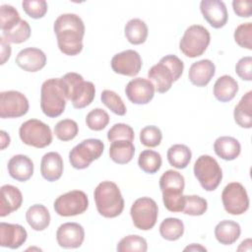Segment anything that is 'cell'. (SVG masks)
Segmentation results:
<instances>
[{
  "mask_svg": "<svg viewBox=\"0 0 252 252\" xmlns=\"http://www.w3.org/2000/svg\"><path fill=\"white\" fill-rule=\"evenodd\" d=\"M59 50L65 55L75 56L83 50L85 24L76 14L66 13L58 16L53 25Z\"/></svg>",
  "mask_w": 252,
  "mask_h": 252,
  "instance_id": "1",
  "label": "cell"
},
{
  "mask_svg": "<svg viewBox=\"0 0 252 252\" xmlns=\"http://www.w3.org/2000/svg\"><path fill=\"white\" fill-rule=\"evenodd\" d=\"M184 70L183 61L173 54L163 56L159 62L148 71L149 81L153 84L155 91L159 94L168 92L174 82L182 75Z\"/></svg>",
  "mask_w": 252,
  "mask_h": 252,
  "instance_id": "2",
  "label": "cell"
},
{
  "mask_svg": "<svg viewBox=\"0 0 252 252\" xmlns=\"http://www.w3.org/2000/svg\"><path fill=\"white\" fill-rule=\"evenodd\" d=\"M94 198L98 214L104 218H116L124 210V199L120 189L112 181L100 182L94 189Z\"/></svg>",
  "mask_w": 252,
  "mask_h": 252,
  "instance_id": "3",
  "label": "cell"
},
{
  "mask_svg": "<svg viewBox=\"0 0 252 252\" xmlns=\"http://www.w3.org/2000/svg\"><path fill=\"white\" fill-rule=\"evenodd\" d=\"M68 100H71L74 108L82 109L90 105L95 96L94 83L84 81L82 75L69 72L60 78Z\"/></svg>",
  "mask_w": 252,
  "mask_h": 252,
  "instance_id": "4",
  "label": "cell"
},
{
  "mask_svg": "<svg viewBox=\"0 0 252 252\" xmlns=\"http://www.w3.org/2000/svg\"><path fill=\"white\" fill-rule=\"evenodd\" d=\"M185 179L176 170L168 169L159 178V188L162 193V202L166 210L180 213L184 207Z\"/></svg>",
  "mask_w": 252,
  "mask_h": 252,
  "instance_id": "5",
  "label": "cell"
},
{
  "mask_svg": "<svg viewBox=\"0 0 252 252\" xmlns=\"http://www.w3.org/2000/svg\"><path fill=\"white\" fill-rule=\"evenodd\" d=\"M67 96L60 78L44 81L40 88V108L44 115L50 118L60 116L66 106Z\"/></svg>",
  "mask_w": 252,
  "mask_h": 252,
  "instance_id": "6",
  "label": "cell"
},
{
  "mask_svg": "<svg viewBox=\"0 0 252 252\" xmlns=\"http://www.w3.org/2000/svg\"><path fill=\"white\" fill-rule=\"evenodd\" d=\"M211 42L209 31L201 25H192L186 29L179 41L180 51L189 58L201 56Z\"/></svg>",
  "mask_w": 252,
  "mask_h": 252,
  "instance_id": "7",
  "label": "cell"
},
{
  "mask_svg": "<svg viewBox=\"0 0 252 252\" xmlns=\"http://www.w3.org/2000/svg\"><path fill=\"white\" fill-rule=\"evenodd\" d=\"M194 175L206 191H214L222 179V170L216 158L209 155L200 156L194 163Z\"/></svg>",
  "mask_w": 252,
  "mask_h": 252,
  "instance_id": "8",
  "label": "cell"
},
{
  "mask_svg": "<svg viewBox=\"0 0 252 252\" xmlns=\"http://www.w3.org/2000/svg\"><path fill=\"white\" fill-rule=\"evenodd\" d=\"M104 150V144L99 139H86L76 145L69 153V161L76 169H85L98 159Z\"/></svg>",
  "mask_w": 252,
  "mask_h": 252,
  "instance_id": "9",
  "label": "cell"
},
{
  "mask_svg": "<svg viewBox=\"0 0 252 252\" xmlns=\"http://www.w3.org/2000/svg\"><path fill=\"white\" fill-rule=\"evenodd\" d=\"M19 136L25 145L37 149L49 146L53 139L50 127L38 119H29L24 122L20 126Z\"/></svg>",
  "mask_w": 252,
  "mask_h": 252,
  "instance_id": "10",
  "label": "cell"
},
{
  "mask_svg": "<svg viewBox=\"0 0 252 252\" xmlns=\"http://www.w3.org/2000/svg\"><path fill=\"white\" fill-rule=\"evenodd\" d=\"M133 224L141 230H150L158 217V208L156 201L150 197H141L134 201L130 209Z\"/></svg>",
  "mask_w": 252,
  "mask_h": 252,
  "instance_id": "11",
  "label": "cell"
},
{
  "mask_svg": "<svg viewBox=\"0 0 252 252\" xmlns=\"http://www.w3.org/2000/svg\"><path fill=\"white\" fill-rule=\"evenodd\" d=\"M53 208L55 213L61 217H74L88 210L89 199L84 191L72 190L57 197Z\"/></svg>",
  "mask_w": 252,
  "mask_h": 252,
  "instance_id": "12",
  "label": "cell"
},
{
  "mask_svg": "<svg viewBox=\"0 0 252 252\" xmlns=\"http://www.w3.org/2000/svg\"><path fill=\"white\" fill-rule=\"evenodd\" d=\"M221 202L226 213L239 216L249 209V197L245 187L239 182H230L222 190Z\"/></svg>",
  "mask_w": 252,
  "mask_h": 252,
  "instance_id": "13",
  "label": "cell"
},
{
  "mask_svg": "<svg viewBox=\"0 0 252 252\" xmlns=\"http://www.w3.org/2000/svg\"><path fill=\"white\" fill-rule=\"evenodd\" d=\"M30 108L27 96L18 91L0 93V117L18 118L28 113Z\"/></svg>",
  "mask_w": 252,
  "mask_h": 252,
  "instance_id": "14",
  "label": "cell"
},
{
  "mask_svg": "<svg viewBox=\"0 0 252 252\" xmlns=\"http://www.w3.org/2000/svg\"><path fill=\"white\" fill-rule=\"evenodd\" d=\"M110 65L116 74L135 77L141 71L142 58L137 51L133 49H127L116 53L112 57Z\"/></svg>",
  "mask_w": 252,
  "mask_h": 252,
  "instance_id": "15",
  "label": "cell"
},
{
  "mask_svg": "<svg viewBox=\"0 0 252 252\" xmlns=\"http://www.w3.org/2000/svg\"><path fill=\"white\" fill-rule=\"evenodd\" d=\"M85 239V229L78 222L62 223L56 231V240L65 249L79 248Z\"/></svg>",
  "mask_w": 252,
  "mask_h": 252,
  "instance_id": "16",
  "label": "cell"
},
{
  "mask_svg": "<svg viewBox=\"0 0 252 252\" xmlns=\"http://www.w3.org/2000/svg\"><path fill=\"white\" fill-rule=\"evenodd\" d=\"M125 94L132 103L147 104L154 98L155 88L148 79L138 77L126 85Z\"/></svg>",
  "mask_w": 252,
  "mask_h": 252,
  "instance_id": "17",
  "label": "cell"
},
{
  "mask_svg": "<svg viewBox=\"0 0 252 252\" xmlns=\"http://www.w3.org/2000/svg\"><path fill=\"white\" fill-rule=\"evenodd\" d=\"M200 10L204 19L214 29H220L225 26L228 13L225 4L220 0H203L200 3Z\"/></svg>",
  "mask_w": 252,
  "mask_h": 252,
  "instance_id": "18",
  "label": "cell"
},
{
  "mask_svg": "<svg viewBox=\"0 0 252 252\" xmlns=\"http://www.w3.org/2000/svg\"><path fill=\"white\" fill-rule=\"evenodd\" d=\"M28 238V232L24 226L18 223L0 222V245L10 249H18Z\"/></svg>",
  "mask_w": 252,
  "mask_h": 252,
  "instance_id": "19",
  "label": "cell"
},
{
  "mask_svg": "<svg viewBox=\"0 0 252 252\" xmlns=\"http://www.w3.org/2000/svg\"><path fill=\"white\" fill-rule=\"evenodd\" d=\"M15 61L16 64L24 71L37 72L45 66L46 55L39 48L27 47L18 53Z\"/></svg>",
  "mask_w": 252,
  "mask_h": 252,
  "instance_id": "20",
  "label": "cell"
},
{
  "mask_svg": "<svg viewBox=\"0 0 252 252\" xmlns=\"http://www.w3.org/2000/svg\"><path fill=\"white\" fill-rule=\"evenodd\" d=\"M23 204L22 192L16 186L5 184L0 189V217L4 218L19 210Z\"/></svg>",
  "mask_w": 252,
  "mask_h": 252,
  "instance_id": "21",
  "label": "cell"
},
{
  "mask_svg": "<svg viewBox=\"0 0 252 252\" xmlns=\"http://www.w3.org/2000/svg\"><path fill=\"white\" fill-rule=\"evenodd\" d=\"M216 73V66L210 59H202L193 63L188 72L189 81L196 87H206Z\"/></svg>",
  "mask_w": 252,
  "mask_h": 252,
  "instance_id": "22",
  "label": "cell"
},
{
  "mask_svg": "<svg viewBox=\"0 0 252 252\" xmlns=\"http://www.w3.org/2000/svg\"><path fill=\"white\" fill-rule=\"evenodd\" d=\"M10 176L20 182L28 181L33 174V162L26 155L13 156L7 164Z\"/></svg>",
  "mask_w": 252,
  "mask_h": 252,
  "instance_id": "23",
  "label": "cell"
},
{
  "mask_svg": "<svg viewBox=\"0 0 252 252\" xmlns=\"http://www.w3.org/2000/svg\"><path fill=\"white\" fill-rule=\"evenodd\" d=\"M64 163L62 157L56 152H49L41 158L40 173L42 177L49 181L54 182L61 178L63 174Z\"/></svg>",
  "mask_w": 252,
  "mask_h": 252,
  "instance_id": "24",
  "label": "cell"
},
{
  "mask_svg": "<svg viewBox=\"0 0 252 252\" xmlns=\"http://www.w3.org/2000/svg\"><path fill=\"white\" fill-rule=\"evenodd\" d=\"M216 155L224 160H233L241 153V146L237 139L230 136H220L214 143Z\"/></svg>",
  "mask_w": 252,
  "mask_h": 252,
  "instance_id": "25",
  "label": "cell"
},
{
  "mask_svg": "<svg viewBox=\"0 0 252 252\" xmlns=\"http://www.w3.org/2000/svg\"><path fill=\"white\" fill-rule=\"evenodd\" d=\"M213 93L219 101H230L238 93V83L229 75L220 76L214 85Z\"/></svg>",
  "mask_w": 252,
  "mask_h": 252,
  "instance_id": "26",
  "label": "cell"
},
{
  "mask_svg": "<svg viewBox=\"0 0 252 252\" xmlns=\"http://www.w3.org/2000/svg\"><path fill=\"white\" fill-rule=\"evenodd\" d=\"M241 234V227L238 222L223 220L220 221L215 227L216 239L223 245H231L239 238Z\"/></svg>",
  "mask_w": 252,
  "mask_h": 252,
  "instance_id": "27",
  "label": "cell"
},
{
  "mask_svg": "<svg viewBox=\"0 0 252 252\" xmlns=\"http://www.w3.org/2000/svg\"><path fill=\"white\" fill-rule=\"evenodd\" d=\"M26 220L33 230L42 231L47 228L50 223V214L45 206L34 204L27 210Z\"/></svg>",
  "mask_w": 252,
  "mask_h": 252,
  "instance_id": "28",
  "label": "cell"
},
{
  "mask_svg": "<svg viewBox=\"0 0 252 252\" xmlns=\"http://www.w3.org/2000/svg\"><path fill=\"white\" fill-rule=\"evenodd\" d=\"M235 123L241 128L252 127V92H247L235 105L233 111Z\"/></svg>",
  "mask_w": 252,
  "mask_h": 252,
  "instance_id": "29",
  "label": "cell"
},
{
  "mask_svg": "<svg viewBox=\"0 0 252 252\" xmlns=\"http://www.w3.org/2000/svg\"><path fill=\"white\" fill-rule=\"evenodd\" d=\"M135 155V147L127 140H116L109 147V158L118 164H126L132 160Z\"/></svg>",
  "mask_w": 252,
  "mask_h": 252,
  "instance_id": "30",
  "label": "cell"
},
{
  "mask_svg": "<svg viewBox=\"0 0 252 252\" xmlns=\"http://www.w3.org/2000/svg\"><path fill=\"white\" fill-rule=\"evenodd\" d=\"M148 27L141 19H131L124 28L125 37L131 44L138 45L144 43L148 37Z\"/></svg>",
  "mask_w": 252,
  "mask_h": 252,
  "instance_id": "31",
  "label": "cell"
},
{
  "mask_svg": "<svg viewBox=\"0 0 252 252\" xmlns=\"http://www.w3.org/2000/svg\"><path fill=\"white\" fill-rule=\"evenodd\" d=\"M166 157L171 166L177 169H184L191 160L192 152L186 145L175 144L167 150Z\"/></svg>",
  "mask_w": 252,
  "mask_h": 252,
  "instance_id": "32",
  "label": "cell"
},
{
  "mask_svg": "<svg viewBox=\"0 0 252 252\" xmlns=\"http://www.w3.org/2000/svg\"><path fill=\"white\" fill-rule=\"evenodd\" d=\"M159 233L165 240H178L184 233V223L177 218H166L159 224Z\"/></svg>",
  "mask_w": 252,
  "mask_h": 252,
  "instance_id": "33",
  "label": "cell"
},
{
  "mask_svg": "<svg viewBox=\"0 0 252 252\" xmlns=\"http://www.w3.org/2000/svg\"><path fill=\"white\" fill-rule=\"evenodd\" d=\"M162 159L159 153L153 150H145L140 153L138 158L139 167L146 173L154 174L161 167Z\"/></svg>",
  "mask_w": 252,
  "mask_h": 252,
  "instance_id": "34",
  "label": "cell"
},
{
  "mask_svg": "<svg viewBox=\"0 0 252 252\" xmlns=\"http://www.w3.org/2000/svg\"><path fill=\"white\" fill-rule=\"evenodd\" d=\"M116 250L118 252H146L148 250V243L144 237L130 234L118 242Z\"/></svg>",
  "mask_w": 252,
  "mask_h": 252,
  "instance_id": "35",
  "label": "cell"
},
{
  "mask_svg": "<svg viewBox=\"0 0 252 252\" xmlns=\"http://www.w3.org/2000/svg\"><path fill=\"white\" fill-rule=\"evenodd\" d=\"M208 209L206 199L198 195H184V207L182 213L185 215L197 217L202 216Z\"/></svg>",
  "mask_w": 252,
  "mask_h": 252,
  "instance_id": "36",
  "label": "cell"
},
{
  "mask_svg": "<svg viewBox=\"0 0 252 252\" xmlns=\"http://www.w3.org/2000/svg\"><path fill=\"white\" fill-rule=\"evenodd\" d=\"M79 133V126L73 119H63L54 126V134L60 141L67 142L73 140Z\"/></svg>",
  "mask_w": 252,
  "mask_h": 252,
  "instance_id": "37",
  "label": "cell"
},
{
  "mask_svg": "<svg viewBox=\"0 0 252 252\" xmlns=\"http://www.w3.org/2000/svg\"><path fill=\"white\" fill-rule=\"evenodd\" d=\"M20 22V14L16 8L8 4L0 6V29L2 32L14 29Z\"/></svg>",
  "mask_w": 252,
  "mask_h": 252,
  "instance_id": "38",
  "label": "cell"
},
{
  "mask_svg": "<svg viewBox=\"0 0 252 252\" xmlns=\"http://www.w3.org/2000/svg\"><path fill=\"white\" fill-rule=\"evenodd\" d=\"M2 36L9 43L18 44L25 42L31 36V27L27 21L21 20V22L14 29L8 32H3Z\"/></svg>",
  "mask_w": 252,
  "mask_h": 252,
  "instance_id": "39",
  "label": "cell"
},
{
  "mask_svg": "<svg viewBox=\"0 0 252 252\" xmlns=\"http://www.w3.org/2000/svg\"><path fill=\"white\" fill-rule=\"evenodd\" d=\"M101 102L110 109L114 114L123 116L127 112V108L122 98L113 91L104 90L100 94Z\"/></svg>",
  "mask_w": 252,
  "mask_h": 252,
  "instance_id": "40",
  "label": "cell"
},
{
  "mask_svg": "<svg viewBox=\"0 0 252 252\" xmlns=\"http://www.w3.org/2000/svg\"><path fill=\"white\" fill-rule=\"evenodd\" d=\"M109 123V115L102 108H94L86 116V124L93 131H100Z\"/></svg>",
  "mask_w": 252,
  "mask_h": 252,
  "instance_id": "41",
  "label": "cell"
},
{
  "mask_svg": "<svg viewBox=\"0 0 252 252\" xmlns=\"http://www.w3.org/2000/svg\"><path fill=\"white\" fill-rule=\"evenodd\" d=\"M162 140V133L160 129L155 125L144 127L140 132V142L148 148L158 147Z\"/></svg>",
  "mask_w": 252,
  "mask_h": 252,
  "instance_id": "42",
  "label": "cell"
},
{
  "mask_svg": "<svg viewBox=\"0 0 252 252\" xmlns=\"http://www.w3.org/2000/svg\"><path fill=\"white\" fill-rule=\"evenodd\" d=\"M235 42L243 48L252 49V23H244L239 25L233 33Z\"/></svg>",
  "mask_w": 252,
  "mask_h": 252,
  "instance_id": "43",
  "label": "cell"
},
{
  "mask_svg": "<svg viewBox=\"0 0 252 252\" xmlns=\"http://www.w3.org/2000/svg\"><path fill=\"white\" fill-rule=\"evenodd\" d=\"M25 13L32 19H41L47 13V3L44 0H25L22 2Z\"/></svg>",
  "mask_w": 252,
  "mask_h": 252,
  "instance_id": "44",
  "label": "cell"
},
{
  "mask_svg": "<svg viewBox=\"0 0 252 252\" xmlns=\"http://www.w3.org/2000/svg\"><path fill=\"white\" fill-rule=\"evenodd\" d=\"M134 137V130L131 126L125 123H116L107 132V140L109 142L116 140H127L133 142Z\"/></svg>",
  "mask_w": 252,
  "mask_h": 252,
  "instance_id": "45",
  "label": "cell"
},
{
  "mask_svg": "<svg viewBox=\"0 0 252 252\" xmlns=\"http://www.w3.org/2000/svg\"><path fill=\"white\" fill-rule=\"evenodd\" d=\"M235 72L244 81L252 80V57L245 56L238 60L235 65Z\"/></svg>",
  "mask_w": 252,
  "mask_h": 252,
  "instance_id": "46",
  "label": "cell"
},
{
  "mask_svg": "<svg viewBox=\"0 0 252 252\" xmlns=\"http://www.w3.org/2000/svg\"><path fill=\"white\" fill-rule=\"evenodd\" d=\"M234 13L241 18H250L252 14V2L250 0H234L232 1Z\"/></svg>",
  "mask_w": 252,
  "mask_h": 252,
  "instance_id": "47",
  "label": "cell"
},
{
  "mask_svg": "<svg viewBox=\"0 0 252 252\" xmlns=\"http://www.w3.org/2000/svg\"><path fill=\"white\" fill-rule=\"evenodd\" d=\"M0 41H1V65H4L6 63V61L10 58L11 56V52H12V49H11V46H10V43L3 37L1 36L0 37Z\"/></svg>",
  "mask_w": 252,
  "mask_h": 252,
  "instance_id": "48",
  "label": "cell"
},
{
  "mask_svg": "<svg viewBox=\"0 0 252 252\" xmlns=\"http://www.w3.org/2000/svg\"><path fill=\"white\" fill-rule=\"evenodd\" d=\"M1 136V150H4L10 145V136L3 130L0 131Z\"/></svg>",
  "mask_w": 252,
  "mask_h": 252,
  "instance_id": "49",
  "label": "cell"
},
{
  "mask_svg": "<svg viewBox=\"0 0 252 252\" xmlns=\"http://www.w3.org/2000/svg\"><path fill=\"white\" fill-rule=\"evenodd\" d=\"M184 251H207V249L201 244L192 243L191 245H188L187 247H185Z\"/></svg>",
  "mask_w": 252,
  "mask_h": 252,
  "instance_id": "50",
  "label": "cell"
},
{
  "mask_svg": "<svg viewBox=\"0 0 252 252\" xmlns=\"http://www.w3.org/2000/svg\"><path fill=\"white\" fill-rule=\"evenodd\" d=\"M251 244H252V242H251V239L250 238H248V239H245V240H243L242 242H241V244H240V246L237 248V250L238 251H245V250H247V251H251Z\"/></svg>",
  "mask_w": 252,
  "mask_h": 252,
  "instance_id": "51",
  "label": "cell"
}]
</instances>
